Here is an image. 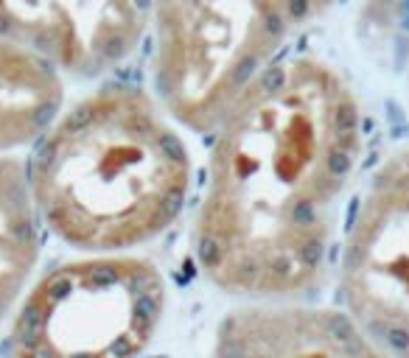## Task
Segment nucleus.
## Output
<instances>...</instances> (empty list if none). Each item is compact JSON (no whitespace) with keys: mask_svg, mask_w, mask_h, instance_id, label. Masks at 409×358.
I'll return each instance as SVG.
<instances>
[{"mask_svg":"<svg viewBox=\"0 0 409 358\" xmlns=\"http://www.w3.org/2000/svg\"><path fill=\"white\" fill-rule=\"evenodd\" d=\"M213 131L193 227L202 275L244 299L306 297L364 149L353 87L317 56L277 59Z\"/></svg>","mask_w":409,"mask_h":358,"instance_id":"nucleus-1","label":"nucleus"},{"mask_svg":"<svg viewBox=\"0 0 409 358\" xmlns=\"http://www.w3.org/2000/svg\"><path fill=\"white\" fill-rule=\"evenodd\" d=\"M28 191L39 221L81 252H129L185 207L191 154L157 96L107 84L59 109L36 138Z\"/></svg>","mask_w":409,"mask_h":358,"instance_id":"nucleus-2","label":"nucleus"},{"mask_svg":"<svg viewBox=\"0 0 409 358\" xmlns=\"http://www.w3.org/2000/svg\"><path fill=\"white\" fill-rule=\"evenodd\" d=\"M337 0H151L154 87L169 115L213 131L297 31Z\"/></svg>","mask_w":409,"mask_h":358,"instance_id":"nucleus-3","label":"nucleus"},{"mask_svg":"<svg viewBox=\"0 0 409 358\" xmlns=\"http://www.w3.org/2000/svg\"><path fill=\"white\" fill-rule=\"evenodd\" d=\"M166 310L160 268L127 252H93L39 277L20 297L12 358H138Z\"/></svg>","mask_w":409,"mask_h":358,"instance_id":"nucleus-4","label":"nucleus"},{"mask_svg":"<svg viewBox=\"0 0 409 358\" xmlns=\"http://www.w3.org/2000/svg\"><path fill=\"white\" fill-rule=\"evenodd\" d=\"M350 317L392 358H409V146L370 176L339 260Z\"/></svg>","mask_w":409,"mask_h":358,"instance_id":"nucleus-5","label":"nucleus"},{"mask_svg":"<svg viewBox=\"0 0 409 358\" xmlns=\"http://www.w3.org/2000/svg\"><path fill=\"white\" fill-rule=\"evenodd\" d=\"M149 23L151 0H0V42L76 78L127 62Z\"/></svg>","mask_w":409,"mask_h":358,"instance_id":"nucleus-6","label":"nucleus"},{"mask_svg":"<svg viewBox=\"0 0 409 358\" xmlns=\"http://www.w3.org/2000/svg\"><path fill=\"white\" fill-rule=\"evenodd\" d=\"M213 358H392L348 310L250 299L216 328Z\"/></svg>","mask_w":409,"mask_h":358,"instance_id":"nucleus-7","label":"nucleus"},{"mask_svg":"<svg viewBox=\"0 0 409 358\" xmlns=\"http://www.w3.org/2000/svg\"><path fill=\"white\" fill-rule=\"evenodd\" d=\"M65 104V76L45 59L0 42V154L34 143Z\"/></svg>","mask_w":409,"mask_h":358,"instance_id":"nucleus-8","label":"nucleus"},{"mask_svg":"<svg viewBox=\"0 0 409 358\" xmlns=\"http://www.w3.org/2000/svg\"><path fill=\"white\" fill-rule=\"evenodd\" d=\"M39 257V215L25 162L0 154V325L25 294Z\"/></svg>","mask_w":409,"mask_h":358,"instance_id":"nucleus-9","label":"nucleus"}]
</instances>
